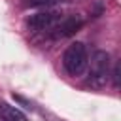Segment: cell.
Returning a JSON list of instances; mask_svg holds the SVG:
<instances>
[{
    "instance_id": "6da1fadb",
    "label": "cell",
    "mask_w": 121,
    "mask_h": 121,
    "mask_svg": "<svg viewBox=\"0 0 121 121\" xmlns=\"http://www.w3.org/2000/svg\"><path fill=\"white\" fill-rule=\"evenodd\" d=\"M89 64V55H87V47L81 42H74L66 47L64 55H62V66L70 76H81L85 72Z\"/></svg>"
},
{
    "instance_id": "7a4b0ae2",
    "label": "cell",
    "mask_w": 121,
    "mask_h": 121,
    "mask_svg": "<svg viewBox=\"0 0 121 121\" xmlns=\"http://www.w3.org/2000/svg\"><path fill=\"white\" fill-rule=\"evenodd\" d=\"M108 70H110V55L102 49H96L91 57V70H89L87 83L96 89L104 87L108 81Z\"/></svg>"
},
{
    "instance_id": "3957f363",
    "label": "cell",
    "mask_w": 121,
    "mask_h": 121,
    "mask_svg": "<svg viewBox=\"0 0 121 121\" xmlns=\"http://www.w3.org/2000/svg\"><path fill=\"white\" fill-rule=\"evenodd\" d=\"M60 17H62V15H60L59 11H49V9L38 11V13L30 15V17L26 19V26H28L30 30H34V32L51 30V28L60 21Z\"/></svg>"
},
{
    "instance_id": "277c9868",
    "label": "cell",
    "mask_w": 121,
    "mask_h": 121,
    "mask_svg": "<svg viewBox=\"0 0 121 121\" xmlns=\"http://www.w3.org/2000/svg\"><path fill=\"white\" fill-rule=\"evenodd\" d=\"M81 26H83V21L78 15H66V17H60V21L49 32L55 40H59V38H68V36L76 34Z\"/></svg>"
},
{
    "instance_id": "5b68a950",
    "label": "cell",
    "mask_w": 121,
    "mask_h": 121,
    "mask_svg": "<svg viewBox=\"0 0 121 121\" xmlns=\"http://www.w3.org/2000/svg\"><path fill=\"white\" fill-rule=\"evenodd\" d=\"M0 113L6 117V119H9V121H26V115L21 112V110H17L15 106H11V104H8V102H0Z\"/></svg>"
},
{
    "instance_id": "8992f818",
    "label": "cell",
    "mask_w": 121,
    "mask_h": 121,
    "mask_svg": "<svg viewBox=\"0 0 121 121\" xmlns=\"http://www.w3.org/2000/svg\"><path fill=\"white\" fill-rule=\"evenodd\" d=\"M59 2H64V0H28V4L34 8H49V6H55Z\"/></svg>"
},
{
    "instance_id": "52a82bcc",
    "label": "cell",
    "mask_w": 121,
    "mask_h": 121,
    "mask_svg": "<svg viewBox=\"0 0 121 121\" xmlns=\"http://www.w3.org/2000/svg\"><path fill=\"white\" fill-rule=\"evenodd\" d=\"M13 100H15V102H19V104H23V106H25V108H28V110H34L32 102H30V100H26V98H25V96H21V95H15V93H13Z\"/></svg>"
},
{
    "instance_id": "ba28073f",
    "label": "cell",
    "mask_w": 121,
    "mask_h": 121,
    "mask_svg": "<svg viewBox=\"0 0 121 121\" xmlns=\"http://www.w3.org/2000/svg\"><path fill=\"white\" fill-rule=\"evenodd\" d=\"M119 72H121V62H117L113 68V85L115 87H119Z\"/></svg>"
},
{
    "instance_id": "9c48e42d",
    "label": "cell",
    "mask_w": 121,
    "mask_h": 121,
    "mask_svg": "<svg viewBox=\"0 0 121 121\" xmlns=\"http://www.w3.org/2000/svg\"><path fill=\"white\" fill-rule=\"evenodd\" d=\"M0 121H9V119H6V117H4L2 113H0Z\"/></svg>"
}]
</instances>
